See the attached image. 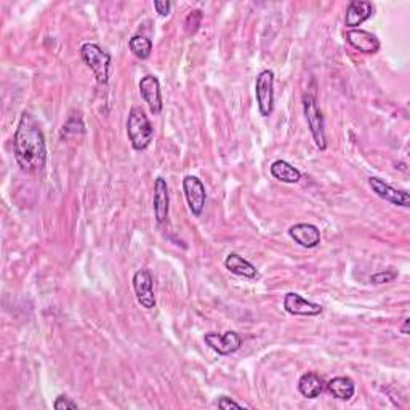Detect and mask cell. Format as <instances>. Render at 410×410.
<instances>
[{
    "instance_id": "1",
    "label": "cell",
    "mask_w": 410,
    "mask_h": 410,
    "mask_svg": "<svg viewBox=\"0 0 410 410\" xmlns=\"http://www.w3.org/2000/svg\"><path fill=\"white\" fill-rule=\"evenodd\" d=\"M13 152L21 170L28 173L41 172L47 164V144L42 127L29 111H23L19 117L13 137Z\"/></svg>"
},
{
    "instance_id": "2",
    "label": "cell",
    "mask_w": 410,
    "mask_h": 410,
    "mask_svg": "<svg viewBox=\"0 0 410 410\" xmlns=\"http://www.w3.org/2000/svg\"><path fill=\"white\" fill-rule=\"evenodd\" d=\"M127 135L135 151H144L154 138V128L143 107L133 106L128 112Z\"/></svg>"
},
{
    "instance_id": "3",
    "label": "cell",
    "mask_w": 410,
    "mask_h": 410,
    "mask_svg": "<svg viewBox=\"0 0 410 410\" xmlns=\"http://www.w3.org/2000/svg\"><path fill=\"white\" fill-rule=\"evenodd\" d=\"M83 63L92 69L95 79L98 83H107L109 69H111V55L96 43H83L80 48Z\"/></svg>"
},
{
    "instance_id": "4",
    "label": "cell",
    "mask_w": 410,
    "mask_h": 410,
    "mask_svg": "<svg viewBox=\"0 0 410 410\" xmlns=\"http://www.w3.org/2000/svg\"><path fill=\"white\" fill-rule=\"evenodd\" d=\"M303 112L310 127L314 144L317 146V149L325 151L327 149V137H325V124H324V115L317 106L316 96L311 93L303 95Z\"/></svg>"
},
{
    "instance_id": "5",
    "label": "cell",
    "mask_w": 410,
    "mask_h": 410,
    "mask_svg": "<svg viewBox=\"0 0 410 410\" xmlns=\"http://www.w3.org/2000/svg\"><path fill=\"white\" fill-rule=\"evenodd\" d=\"M255 96L258 111L263 117H269L274 109V73L269 69L261 70L255 82Z\"/></svg>"
},
{
    "instance_id": "6",
    "label": "cell",
    "mask_w": 410,
    "mask_h": 410,
    "mask_svg": "<svg viewBox=\"0 0 410 410\" xmlns=\"http://www.w3.org/2000/svg\"><path fill=\"white\" fill-rule=\"evenodd\" d=\"M132 285L135 295H137L138 303L144 308V310H152L156 308V297H154V280L149 269H138L133 274Z\"/></svg>"
},
{
    "instance_id": "7",
    "label": "cell",
    "mask_w": 410,
    "mask_h": 410,
    "mask_svg": "<svg viewBox=\"0 0 410 410\" xmlns=\"http://www.w3.org/2000/svg\"><path fill=\"white\" fill-rule=\"evenodd\" d=\"M183 192L191 214L194 216H201L205 209V202H207V192H205L204 183L197 177H184Z\"/></svg>"
},
{
    "instance_id": "8",
    "label": "cell",
    "mask_w": 410,
    "mask_h": 410,
    "mask_svg": "<svg viewBox=\"0 0 410 410\" xmlns=\"http://www.w3.org/2000/svg\"><path fill=\"white\" fill-rule=\"evenodd\" d=\"M205 343H207L211 349L218 352L220 356H229L233 352L239 351L242 346V338L237 332L234 330H228L224 333H216V332H210L205 333Z\"/></svg>"
},
{
    "instance_id": "9",
    "label": "cell",
    "mask_w": 410,
    "mask_h": 410,
    "mask_svg": "<svg viewBox=\"0 0 410 410\" xmlns=\"http://www.w3.org/2000/svg\"><path fill=\"white\" fill-rule=\"evenodd\" d=\"M369 186L378 197L383 199V201H387L393 205H399V207H404V209L410 207V196L407 191L396 189L393 188V186L384 182V179L378 177H370Z\"/></svg>"
},
{
    "instance_id": "10",
    "label": "cell",
    "mask_w": 410,
    "mask_h": 410,
    "mask_svg": "<svg viewBox=\"0 0 410 410\" xmlns=\"http://www.w3.org/2000/svg\"><path fill=\"white\" fill-rule=\"evenodd\" d=\"M284 310L292 316H319L324 308L301 297L297 292H288L284 297Z\"/></svg>"
},
{
    "instance_id": "11",
    "label": "cell",
    "mask_w": 410,
    "mask_h": 410,
    "mask_svg": "<svg viewBox=\"0 0 410 410\" xmlns=\"http://www.w3.org/2000/svg\"><path fill=\"white\" fill-rule=\"evenodd\" d=\"M140 93L154 115L162 112L164 105L162 95H160V82L156 75H144L140 80Z\"/></svg>"
},
{
    "instance_id": "12",
    "label": "cell",
    "mask_w": 410,
    "mask_h": 410,
    "mask_svg": "<svg viewBox=\"0 0 410 410\" xmlns=\"http://www.w3.org/2000/svg\"><path fill=\"white\" fill-rule=\"evenodd\" d=\"M169 209H170V194H169V184L167 179L162 177L156 178L154 182V199H152V210L154 218L159 224H162L169 218Z\"/></svg>"
},
{
    "instance_id": "13",
    "label": "cell",
    "mask_w": 410,
    "mask_h": 410,
    "mask_svg": "<svg viewBox=\"0 0 410 410\" xmlns=\"http://www.w3.org/2000/svg\"><path fill=\"white\" fill-rule=\"evenodd\" d=\"M346 42L352 48L362 51V53L374 55L380 50V41H378L377 36L364 29H351L346 32Z\"/></svg>"
},
{
    "instance_id": "14",
    "label": "cell",
    "mask_w": 410,
    "mask_h": 410,
    "mask_svg": "<svg viewBox=\"0 0 410 410\" xmlns=\"http://www.w3.org/2000/svg\"><path fill=\"white\" fill-rule=\"evenodd\" d=\"M288 236L305 248H314L320 243V231L311 223H297L288 229Z\"/></svg>"
},
{
    "instance_id": "15",
    "label": "cell",
    "mask_w": 410,
    "mask_h": 410,
    "mask_svg": "<svg viewBox=\"0 0 410 410\" xmlns=\"http://www.w3.org/2000/svg\"><path fill=\"white\" fill-rule=\"evenodd\" d=\"M372 15H374V5L370 2H367V0H352L348 9H346L345 26L349 29H356L357 26H361L364 21L372 18Z\"/></svg>"
},
{
    "instance_id": "16",
    "label": "cell",
    "mask_w": 410,
    "mask_h": 410,
    "mask_svg": "<svg viewBox=\"0 0 410 410\" xmlns=\"http://www.w3.org/2000/svg\"><path fill=\"white\" fill-rule=\"evenodd\" d=\"M224 266L229 273H233L236 275H241V278L246 279H258L260 273L256 271V268L252 265V263L247 261L243 256L239 253H229L224 260Z\"/></svg>"
},
{
    "instance_id": "17",
    "label": "cell",
    "mask_w": 410,
    "mask_h": 410,
    "mask_svg": "<svg viewBox=\"0 0 410 410\" xmlns=\"http://www.w3.org/2000/svg\"><path fill=\"white\" fill-rule=\"evenodd\" d=\"M269 170H271V175L282 183L295 184L301 179V172L297 169V167L288 164L287 160H282V159L274 160Z\"/></svg>"
},
{
    "instance_id": "18",
    "label": "cell",
    "mask_w": 410,
    "mask_h": 410,
    "mask_svg": "<svg viewBox=\"0 0 410 410\" xmlns=\"http://www.w3.org/2000/svg\"><path fill=\"white\" fill-rule=\"evenodd\" d=\"M329 393L340 401H349L356 393V384L349 377H335L327 383Z\"/></svg>"
},
{
    "instance_id": "19",
    "label": "cell",
    "mask_w": 410,
    "mask_h": 410,
    "mask_svg": "<svg viewBox=\"0 0 410 410\" xmlns=\"http://www.w3.org/2000/svg\"><path fill=\"white\" fill-rule=\"evenodd\" d=\"M298 391L301 396L308 397V399H316L324 391V380L314 372H308V374L301 375L298 380Z\"/></svg>"
},
{
    "instance_id": "20",
    "label": "cell",
    "mask_w": 410,
    "mask_h": 410,
    "mask_svg": "<svg viewBox=\"0 0 410 410\" xmlns=\"http://www.w3.org/2000/svg\"><path fill=\"white\" fill-rule=\"evenodd\" d=\"M128 47H130L132 53L140 58V60H147L152 51V42L144 36H133L130 42H128Z\"/></svg>"
},
{
    "instance_id": "21",
    "label": "cell",
    "mask_w": 410,
    "mask_h": 410,
    "mask_svg": "<svg viewBox=\"0 0 410 410\" xmlns=\"http://www.w3.org/2000/svg\"><path fill=\"white\" fill-rule=\"evenodd\" d=\"M202 23V11L201 10H192L188 16H186V21H184V29H186V34L192 36L196 34L199 26Z\"/></svg>"
},
{
    "instance_id": "22",
    "label": "cell",
    "mask_w": 410,
    "mask_h": 410,
    "mask_svg": "<svg viewBox=\"0 0 410 410\" xmlns=\"http://www.w3.org/2000/svg\"><path fill=\"white\" fill-rule=\"evenodd\" d=\"M397 278V273L396 271H380L374 274L370 278L372 284H388V282H393Z\"/></svg>"
},
{
    "instance_id": "23",
    "label": "cell",
    "mask_w": 410,
    "mask_h": 410,
    "mask_svg": "<svg viewBox=\"0 0 410 410\" xmlns=\"http://www.w3.org/2000/svg\"><path fill=\"white\" fill-rule=\"evenodd\" d=\"M53 409L55 410H68V409H79V406H77V402L74 401H70L68 396H58L56 397V401L53 404Z\"/></svg>"
},
{
    "instance_id": "24",
    "label": "cell",
    "mask_w": 410,
    "mask_h": 410,
    "mask_svg": "<svg viewBox=\"0 0 410 410\" xmlns=\"http://www.w3.org/2000/svg\"><path fill=\"white\" fill-rule=\"evenodd\" d=\"M154 9L159 13L160 16H169L170 15V10H172V2H167V0H156L154 2Z\"/></svg>"
},
{
    "instance_id": "25",
    "label": "cell",
    "mask_w": 410,
    "mask_h": 410,
    "mask_svg": "<svg viewBox=\"0 0 410 410\" xmlns=\"http://www.w3.org/2000/svg\"><path fill=\"white\" fill-rule=\"evenodd\" d=\"M216 406L220 409H242L241 404H237L236 401H233L228 396H221L220 399L216 401Z\"/></svg>"
},
{
    "instance_id": "26",
    "label": "cell",
    "mask_w": 410,
    "mask_h": 410,
    "mask_svg": "<svg viewBox=\"0 0 410 410\" xmlns=\"http://www.w3.org/2000/svg\"><path fill=\"white\" fill-rule=\"evenodd\" d=\"M409 324H410V319L409 317L404 319V322L401 325V333H404V335H409Z\"/></svg>"
}]
</instances>
